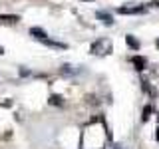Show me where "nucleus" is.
I'll return each instance as SVG.
<instances>
[{
    "label": "nucleus",
    "mask_w": 159,
    "mask_h": 149,
    "mask_svg": "<svg viewBox=\"0 0 159 149\" xmlns=\"http://www.w3.org/2000/svg\"><path fill=\"white\" fill-rule=\"evenodd\" d=\"M111 52V42L106 38H102V40H98V42H93L92 44V54H102V56H106V54Z\"/></svg>",
    "instance_id": "nucleus-1"
},
{
    "label": "nucleus",
    "mask_w": 159,
    "mask_h": 149,
    "mask_svg": "<svg viewBox=\"0 0 159 149\" xmlns=\"http://www.w3.org/2000/svg\"><path fill=\"white\" fill-rule=\"evenodd\" d=\"M131 64L135 66L137 72H143V70L147 68V60H145V58H141V56H133V58H131Z\"/></svg>",
    "instance_id": "nucleus-2"
},
{
    "label": "nucleus",
    "mask_w": 159,
    "mask_h": 149,
    "mask_svg": "<svg viewBox=\"0 0 159 149\" xmlns=\"http://www.w3.org/2000/svg\"><path fill=\"white\" fill-rule=\"evenodd\" d=\"M30 34H32V36H34V38H38V40H42V42H44V40H48V34H46V32H44V30H42V28H36V26H34V28H30Z\"/></svg>",
    "instance_id": "nucleus-3"
},
{
    "label": "nucleus",
    "mask_w": 159,
    "mask_h": 149,
    "mask_svg": "<svg viewBox=\"0 0 159 149\" xmlns=\"http://www.w3.org/2000/svg\"><path fill=\"white\" fill-rule=\"evenodd\" d=\"M18 16H14V14H2V16H0V22L2 24H16L18 22Z\"/></svg>",
    "instance_id": "nucleus-4"
},
{
    "label": "nucleus",
    "mask_w": 159,
    "mask_h": 149,
    "mask_svg": "<svg viewBox=\"0 0 159 149\" xmlns=\"http://www.w3.org/2000/svg\"><path fill=\"white\" fill-rule=\"evenodd\" d=\"M96 16H98V20H102L103 24H107V26H111V24H113V18L109 16V14H106V12H98Z\"/></svg>",
    "instance_id": "nucleus-5"
},
{
    "label": "nucleus",
    "mask_w": 159,
    "mask_h": 149,
    "mask_svg": "<svg viewBox=\"0 0 159 149\" xmlns=\"http://www.w3.org/2000/svg\"><path fill=\"white\" fill-rule=\"evenodd\" d=\"M125 42H127V46H131L133 50H139V42L133 36H125Z\"/></svg>",
    "instance_id": "nucleus-6"
},
{
    "label": "nucleus",
    "mask_w": 159,
    "mask_h": 149,
    "mask_svg": "<svg viewBox=\"0 0 159 149\" xmlns=\"http://www.w3.org/2000/svg\"><path fill=\"white\" fill-rule=\"evenodd\" d=\"M50 103H54V106H64V99H62V96H50Z\"/></svg>",
    "instance_id": "nucleus-7"
},
{
    "label": "nucleus",
    "mask_w": 159,
    "mask_h": 149,
    "mask_svg": "<svg viewBox=\"0 0 159 149\" xmlns=\"http://www.w3.org/2000/svg\"><path fill=\"white\" fill-rule=\"evenodd\" d=\"M151 111H153L151 106H145V107H143V121H147V119L151 117Z\"/></svg>",
    "instance_id": "nucleus-8"
},
{
    "label": "nucleus",
    "mask_w": 159,
    "mask_h": 149,
    "mask_svg": "<svg viewBox=\"0 0 159 149\" xmlns=\"http://www.w3.org/2000/svg\"><path fill=\"white\" fill-rule=\"evenodd\" d=\"M155 137H157V141H159V127H157V133H155Z\"/></svg>",
    "instance_id": "nucleus-9"
},
{
    "label": "nucleus",
    "mask_w": 159,
    "mask_h": 149,
    "mask_svg": "<svg viewBox=\"0 0 159 149\" xmlns=\"http://www.w3.org/2000/svg\"><path fill=\"white\" fill-rule=\"evenodd\" d=\"M157 48H159V40H157Z\"/></svg>",
    "instance_id": "nucleus-10"
}]
</instances>
